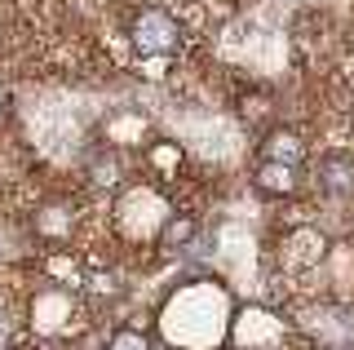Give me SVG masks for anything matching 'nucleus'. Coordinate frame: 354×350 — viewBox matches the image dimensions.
I'll return each instance as SVG.
<instances>
[{"instance_id": "nucleus-1", "label": "nucleus", "mask_w": 354, "mask_h": 350, "mask_svg": "<svg viewBox=\"0 0 354 350\" xmlns=\"http://www.w3.org/2000/svg\"><path fill=\"white\" fill-rule=\"evenodd\" d=\"M226 315H230L226 288L186 284V288H177V297L164 306V337H169L173 346H186V350H208L230 333Z\"/></svg>"}, {"instance_id": "nucleus-2", "label": "nucleus", "mask_w": 354, "mask_h": 350, "mask_svg": "<svg viewBox=\"0 0 354 350\" xmlns=\"http://www.w3.org/2000/svg\"><path fill=\"white\" fill-rule=\"evenodd\" d=\"M129 45L138 49V58H151V53H177L182 45V27H177V18L169 9L160 5H142L138 14L129 18Z\"/></svg>"}, {"instance_id": "nucleus-3", "label": "nucleus", "mask_w": 354, "mask_h": 350, "mask_svg": "<svg viewBox=\"0 0 354 350\" xmlns=\"http://www.w3.org/2000/svg\"><path fill=\"white\" fill-rule=\"evenodd\" d=\"M169 217H173V209L147 187L129 191L124 200H120V209H115V222H120V231H124L129 239H160Z\"/></svg>"}, {"instance_id": "nucleus-4", "label": "nucleus", "mask_w": 354, "mask_h": 350, "mask_svg": "<svg viewBox=\"0 0 354 350\" xmlns=\"http://www.w3.org/2000/svg\"><path fill=\"white\" fill-rule=\"evenodd\" d=\"M75 324V302L71 293L62 288H44L36 306H31V328H36V337H66Z\"/></svg>"}, {"instance_id": "nucleus-5", "label": "nucleus", "mask_w": 354, "mask_h": 350, "mask_svg": "<svg viewBox=\"0 0 354 350\" xmlns=\"http://www.w3.org/2000/svg\"><path fill=\"white\" fill-rule=\"evenodd\" d=\"M230 337L248 350H274V346H283V324L274 320L270 311H261V306H248V311L235 315Z\"/></svg>"}, {"instance_id": "nucleus-6", "label": "nucleus", "mask_w": 354, "mask_h": 350, "mask_svg": "<svg viewBox=\"0 0 354 350\" xmlns=\"http://www.w3.org/2000/svg\"><path fill=\"white\" fill-rule=\"evenodd\" d=\"M328 257V239L315 231V226H297V231H288L283 239V261L292 270H301V266H319V261Z\"/></svg>"}, {"instance_id": "nucleus-7", "label": "nucleus", "mask_w": 354, "mask_h": 350, "mask_svg": "<svg viewBox=\"0 0 354 350\" xmlns=\"http://www.w3.org/2000/svg\"><path fill=\"white\" fill-rule=\"evenodd\" d=\"M315 173H319V187L328 195H354V156L350 151H328V156H319Z\"/></svg>"}, {"instance_id": "nucleus-8", "label": "nucleus", "mask_w": 354, "mask_h": 350, "mask_svg": "<svg viewBox=\"0 0 354 350\" xmlns=\"http://www.w3.org/2000/svg\"><path fill=\"white\" fill-rule=\"evenodd\" d=\"M297 182H301V169H292V164H274V160H261L257 173H252V187H257L266 200H283V195H292Z\"/></svg>"}, {"instance_id": "nucleus-9", "label": "nucleus", "mask_w": 354, "mask_h": 350, "mask_svg": "<svg viewBox=\"0 0 354 350\" xmlns=\"http://www.w3.org/2000/svg\"><path fill=\"white\" fill-rule=\"evenodd\" d=\"M44 275L53 279V288H62V293H71V288H84V279H88V270H84V261L71 253V248H53L49 257H44Z\"/></svg>"}, {"instance_id": "nucleus-10", "label": "nucleus", "mask_w": 354, "mask_h": 350, "mask_svg": "<svg viewBox=\"0 0 354 350\" xmlns=\"http://www.w3.org/2000/svg\"><path fill=\"white\" fill-rule=\"evenodd\" d=\"M261 160H274V164H292V169H301V160H306V138L292 133V129H270V133L261 138Z\"/></svg>"}, {"instance_id": "nucleus-11", "label": "nucleus", "mask_w": 354, "mask_h": 350, "mask_svg": "<svg viewBox=\"0 0 354 350\" xmlns=\"http://www.w3.org/2000/svg\"><path fill=\"white\" fill-rule=\"evenodd\" d=\"M102 133H106L111 151H115V147H142V138H147V120H142L138 111H115V116H106Z\"/></svg>"}, {"instance_id": "nucleus-12", "label": "nucleus", "mask_w": 354, "mask_h": 350, "mask_svg": "<svg viewBox=\"0 0 354 350\" xmlns=\"http://www.w3.org/2000/svg\"><path fill=\"white\" fill-rule=\"evenodd\" d=\"M142 156H147L151 173H164V178H173V173L182 169V147H177V142H169V138H151Z\"/></svg>"}, {"instance_id": "nucleus-13", "label": "nucleus", "mask_w": 354, "mask_h": 350, "mask_svg": "<svg viewBox=\"0 0 354 350\" xmlns=\"http://www.w3.org/2000/svg\"><path fill=\"white\" fill-rule=\"evenodd\" d=\"M120 178H124V169H120V156L115 151H97L93 160H88V182L93 187H102V191H111V187H120Z\"/></svg>"}, {"instance_id": "nucleus-14", "label": "nucleus", "mask_w": 354, "mask_h": 350, "mask_svg": "<svg viewBox=\"0 0 354 350\" xmlns=\"http://www.w3.org/2000/svg\"><path fill=\"white\" fill-rule=\"evenodd\" d=\"M66 217H71L66 204H44V209L36 213V235L49 239V244H58V239L66 235Z\"/></svg>"}, {"instance_id": "nucleus-15", "label": "nucleus", "mask_w": 354, "mask_h": 350, "mask_svg": "<svg viewBox=\"0 0 354 350\" xmlns=\"http://www.w3.org/2000/svg\"><path fill=\"white\" fill-rule=\"evenodd\" d=\"M191 239H195V217H169L160 231V244H169V248H186Z\"/></svg>"}, {"instance_id": "nucleus-16", "label": "nucleus", "mask_w": 354, "mask_h": 350, "mask_svg": "<svg viewBox=\"0 0 354 350\" xmlns=\"http://www.w3.org/2000/svg\"><path fill=\"white\" fill-rule=\"evenodd\" d=\"M138 75L147 84H164L173 75V58L169 53H151V58H138Z\"/></svg>"}, {"instance_id": "nucleus-17", "label": "nucleus", "mask_w": 354, "mask_h": 350, "mask_svg": "<svg viewBox=\"0 0 354 350\" xmlns=\"http://www.w3.org/2000/svg\"><path fill=\"white\" fill-rule=\"evenodd\" d=\"M106 350H151V337L142 333V328H133V324H124V328H115V333H111V342H106Z\"/></svg>"}, {"instance_id": "nucleus-18", "label": "nucleus", "mask_w": 354, "mask_h": 350, "mask_svg": "<svg viewBox=\"0 0 354 350\" xmlns=\"http://www.w3.org/2000/svg\"><path fill=\"white\" fill-rule=\"evenodd\" d=\"M31 350H71V342H66V337H36Z\"/></svg>"}, {"instance_id": "nucleus-19", "label": "nucleus", "mask_w": 354, "mask_h": 350, "mask_svg": "<svg viewBox=\"0 0 354 350\" xmlns=\"http://www.w3.org/2000/svg\"><path fill=\"white\" fill-rule=\"evenodd\" d=\"M288 350H319L315 342H288Z\"/></svg>"}, {"instance_id": "nucleus-20", "label": "nucleus", "mask_w": 354, "mask_h": 350, "mask_svg": "<svg viewBox=\"0 0 354 350\" xmlns=\"http://www.w3.org/2000/svg\"><path fill=\"white\" fill-rule=\"evenodd\" d=\"M5 107H9V89H5V84H0V111H5Z\"/></svg>"}, {"instance_id": "nucleus-21", "label": "nucleus", "mask_w": 354, "mask_h": 350, "mask_svg": "<svg viewBox=\"0 0 354 350\" xmlns=\"http://www.w3.org/2000/svg\"><path fill=\"white\" fill-rule=\"evenodd\" d=\"M346 350H354V342H350V346H346Z\"/></svg>"}]
</instances>
